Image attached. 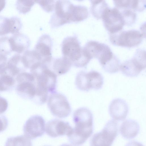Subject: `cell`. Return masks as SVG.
<instances>
[{"label":"cell","mask_w":146,"mask_h":146,"mask_svg":"<svg viewBox=\"0 0 146 146\" xmlns=\"http://www.w3.org/2000/svg\"><path fill=\"white\" fill-rule=\"evenodd\" d=\"M7 61V56L0 54V76L6 73Z\"/></svg>","instance_id":"cell-31"},{"label":"cell","mask_w":146,"mask_h":146,"mask_svg":"<svg viewBox=\"0 0 146 146\" xmlns=\"http://www.w3.org/2000/svg\"><path fill=\"white\" fill-rule=\"evenodd\" d=\"M75 5L68 0L56 1L54 12L49 23L52 28L74 23Z\"/></svg>","instance_id":"cell-3"},{"label":"cell","mask_w":146,"mask_h":146,"mask_svg":"<svg viewBox=\"0 0 146 146\" xmlns=\"http://www.w3.org/2000/svg\"><path fill=\"white\" fill-rule=\"evenodd\" d=\"M52 40L47 34H43L38 39L33 49L41 58L43 63L48 64L52 58L51 51Z\"/></svg>","instance_id":"cell-12"},{"label":"cell","mask_w":146,"mask_h":146,"mask_svg":"<svg viewBox=\"0 0 146 146\" xmlns=\"http://www.w3.org/2000/svg\"><path fill=\"white\" fill-rule=\"evenodd\" d=\"M48 106L52 114L59 118L68 117L71 112L70 106L66 97L56 92L51 94L49 96Z\"/></svg>","instance_id":"cell-8"},{"label":"cell","mask_w":146,"mask_h":146,"mask_svg":"<svg viewBox=\"0 0 146 146\" xmlns=\"http://www.w3.org/2000/svg\"><path fill=\"white\" fill-rule=\"evenodd\" d=\"M12 52L9 41V37H0V54L7 56Z\"/></svg>","instance_id":"cell-28"},{"label":"cell","mask_w":146,"mask_h":146,"mask_svg":"<svg viewBox=\"0 0 146 146\" xmlns=\"http://www.w3.org/2000/svg\"><path fill=\"white\" fill-rule=\"evenodd\" d=\"M48 66L49 67H51L52 69V70L57 75H61L68 72L72 64L68 59L62 56L60 58H52Z\"/></svg>","instance_id":"cell-20"},{"label":"cell","mask_w":146,"mask_h":146,"mask_svg":"<svg viewBox=\"0 0 146 146\" xmlns=\"http://www.w3.org/2000/svg\"><path fill=\"white\" fill-rule=\"evenodd\" d=\"M61 50L62 56L76 67H85L91 60L84 52L76 35L65 38L62 43Z\"/></svg>","instance_id":"cell-2"},{"label":"cell","mask_w":146,"mask_h":146,"mask_svg":"<svg viewBox=\"0 0 146 146\" xmlns=\"http://www.w3.org/2000/svg\"><path fill=\"white\" fill-rule=\"evenodd\" d=\"M6 3L5 0H0V12L4 8Z\"/></svg>","instance_id":"cell-35"},{"label":"cell","mask_w":146,"mask_h":146,"mask_svg":"<svg viewBox=\"0 0 146 146\" xmlns=\"http://www.w3.org/2000/svg\"><path fill=\"white\" fill-rule=\"evenodd\" d=\"M44 146H49V145H44Z\"/></svg>","instance_id":"cell-37"},{"label":"cell","mask_w":146,"mask_h":146,"mask_svg":"<svg viewBox=\"0 0 146 146\" xmlns=\"http://www.w3.org/2000/svg\"><path fill=\"white\" fill-rule=\"evenodd\" d=\"M8 125V120L4 115H0V133L5 130Z\"/></svg>","instance_id":"cell-32"},{"label":"cell","mask_w":146,"mask_h":146,"mask_svg":"<svg viewBox=\"0 0 146 146\" xmlns=\"http://www.w3.org/2000/svg\"><path fill=\"white\" fill-rule=\"evenodd\" d=\"M21 60L24 67L30 70L43 64L40 57L34 50H27L21 56Z\"/></svg>","instance_id":"cell-18"},{"label":"cell","mask_w":146,"mask_h":146,"mask_svg":"<svg viewBox=\"0 0 146 146\" xmlns=\"http://www.w3.org/2000/svg\"><path fill=\"white\" fill-rule=\"evenodd\" d=\"M140 130L138 123L135 121L127 119L124 121L120 127L121 135L125 139H131L136 137Z\"/></svg>","instance_id":"cell-17"},{"label":"cell","mask_w":146,"mask_h":146,"mask_svg":"<svg viewBox=\"0 0 146 146\" xmlns=\"http://www.w3.org/2000/svg\"><path fill=\"white\" fill-rule=\"evenodd\" d=\"M106 29L112 34L120 31L125 25L121 13L117 8H109L102 18Z\"/></svg>","instance_id":"cell-10"},{"label":"cell","mask_w":146,"mask_h":146,"mask_svg":"<svg viewBox=\"0 0 146 146\" xmlns=\"http://www.w3.org/2000/svg\"><path fill=\"white\" fill-rule=\"evenodd\" d=\"M82 48L91 59L93 58L98 59L102 66L110 60L114 55L107 45L96 41H88Z\"/></svg>","instance_id":"cell-5"},{"label":"cell","mask_w":146,"mask_h":146,"mask_svg":"<svg viewBox=\"0 0 146 146\" xmlns=\"http://www.w3.org/2000/svg\"><path fill=\"white\" fill-rule=\"evenodd\" d=\"M9 41L12 51L19 54L28 50L30 44L29 37L19 32L9 37Z\"/></svg>","instance_id":"cell-16"},{"label":"cell","mask_w":146,"mask_h":146,"mask_svg":"<svg viewBox=\"0 0 146 146\" xmlns=\"http://www.w3.org/2000/svg\"><path fill=\"white\" fill-rule=\"evenodd\" d=\"M8 107V103L4 98L0 96V114L5 112Z\"/></svg>","instance_id":"cell-33"},{"label":"cell","mask_w":146,"mask_h":146,"mask_svg":"<svg viewBox=\"0 0 146 146\" xmlns=\"http://www.w3.org/2000/svg\"><path fill=\"white\" fill-rule=\"evenodd\" d=\"M118 132L117 122L114 120L109 121L101 131L93 136L90 141V146H111Z\"/></svg>","instance_id":"cell-7"},{"label":"cell","mask_w":146,"mask_h":146,"mask_svg":"<svg viewBox=\"0 0 146 146\" xmlns=\"http://www.w3.org/2000/svg\"><path fill=\"white\" fill-rule=\"evenodd\" d=\"M125 146H143V145L140 142L133 141L127 143Z\"/></svg>","instance_id":"cell-34"},{"label":"cell","mask_w":146,"mask_h":146,"mask_svg":"<svg viewBox=\"0 0 146 146\" xmlns=\"http://www.w3.org/2000/svg\"><path fill=\"white\" fill-rule=\"evenodd\" d=\"M16 90L21 97L34 101L37 93L35 77L30 72H23L15 78Z\"/></svg>","instance_id":"cell-4"},{"label":"cell","mask_w":146,"mask_h":146,"mask_svg":"<svg viewBox=\"0 0 146 146\" xmlns=\"http://www.w3.org/2000/svg\"><path fill=\"white\" fill-rule=\"evenodd\" d=\"M91 11L93 16L99 19L102 18L106 11L109 8L104 0H91Z\"/></svg>","instance_id":"cell-22"},{"label":"cell","mask_w":146,"mask_h":146,"mask_svg":"<svg viewBox=\"0 0 146 146\" xmlns=\"http://www.w3.org/2000/svg\"><path fill=\"white\" fill-rule=\"evenodd\" d=\"M36 3L34 0H17L16 3L17 9L21 13L26 14L30 11Z\"/></svg>","instance_id":"cell-27"},{"label":"cell","mask_w":146,"mask_h":146,"mask_svg":"<svg viewBox=\"0 0 146 146\" xmlns=\"http://www.w3.org/2000/svg\"><path fill=\"white\" fill-rule=\"evenodd\" d=\"M30 72L35 77L37 93L40 96L47 98L48 93L52 94L56 92L57 75L48 65L41 64Z\"/></svg>","instance_id":"cell-1"},{"label":"cell","mask_w":146,"mask_h":146,"mask_svg":"<svg viewBox=\"0 0 146 146\" xmlns=\"http://www.w3.org/2000/svg\"><path fill=\"white\" fill-rule=\"evenodd\" d=\"M45 121L41 116L33 115L26 121L23 127L25 135L29 139H33L40 137L44 133Z\"/></svg>","instance_id":"cell-11"},{"label":"cell","mask_w":146,"mask_h":146,"mask_svg":"<svg viewBox=\"0 0 146 146\" xmlns=\"http://www.w3.org/2000/svg\"><path fill=\"white\" fill-rule=\"evenodd\" d=\"M5 146H32L30 139L25 135L8 138Z\"/></svg>","instance_id":"cell-23"},{"label":"cell","mask_w":146,"mask_h":146,"mask_svg":"<svg viewBox=\"0 0 146 146\" xmlns=\"http://www.w3.org/2000/svg\"><path fill=\"white\" fill-rule=\"evenodd\" d=\"M145 0H131V8L134 11H143L145 8Z\"/></svg>","instance_id":"cell-30"},{"label":"cell","mask_w":146,"mask_h":146,"mask_svg":"<svg viewBox=\"0 0 146 146\" xmlns=\"http://www.w3.org/2000/svg\"><path fill=\"white\" fill-rule=\"evenodd\" d=\"M20 19L16 16L7 17L0 16V36L19 33L22 27Z\"/></svg>","instance_id":"cell-14"},{"label":"cell","mask_w":146,"mask_h":146,"mask_svg":"<svg viewBox=\"0 0 146 146\" xmlns=\"http://www.w3.org/2000/svg\"><path fill=\"white\" fill-rule=\"evenodd\" d=\"M55 1L36 0V3L39 4L42 9L47 12H50L54 10Z\"/></svg>","instance_id":"cell-29"},{"label":"cell","mask_w":146,"mask_h":146,"mask_svg":"<svg viewBox=\"0 0 146 146\" xmlns=\"http://www.w3.org/2000/svg\"><path fill=\"white\" fill-rule=\"evenodd\" d=\"M60 146H73L70 145H69L67 144H64Z\"/></svg>","instance_id":"cell-36"},{"label":"cell","mask_w":146,"mask_h":146,"mask_svg":"<svg viewBox=\"0 0 146 146\" xmlns=\"http://www.w3.org/2000/svg\"><path fill=\"white\" fill-rule=\"evenodd\" d=\"M87 76L90 89L98 90L102 88L104 83V78L100 73L92 70L87 72Z\"/></svg>","instance_id":"cell-21"},{"label":"cell","mask_w":146,"mask_h":146,"mask_svg":"<svg viewBox=\"0 0 146 146\" xmlns=\"http://www.w3.org/2000/svg\"><path fill=\"white\" fill-rule=\"evenodd\" d=\"M143 35L135 30L120 31L110 34V40L114 45L131 48L139 44L143 40Z\"/></svg>","instance_id":"cell-6"},{"label":"cell","mask_w":146,"mask_h":146,"mask_svg":"<svg viewBox=\"0 0 146 146\" xmlns=\"http://www.w3.org/2000/svg\"><path fill=\"white\" fill-rule=\"evenodd\" d=\"M15 84V78L10 75L6 73L0 76V92L11 90Z\"/></svg>","instance_id":"cell-24"},{"label":"cell","mask_w":146,"mask_h":146,"mask_svg":"<svg viewBox=\"0 0 146 146\" xmlns=\"http://www.w3.org/2000/svg\"><path fill=\"white\" fill-rule=\"evenodd\" d=\"M26 71L21 60L20 54H15L8 60L6 73L14 78L21 72Z\"/></svg>","instance_id":"cell-19"},{"label":"cell","mask_w":146,"mask_h":146,"mask_svg":"<svg viewBox=\"0 0 146 146\" xmlns=\"http://www.w3.org/2000/svg\"><path fill=\"white\" fill-rule=\"evenodd\" d=\"M72 128L68 122L55 119L47 122L45 131L48 135L55 138L64 135L67 136L71 132Z\"/></svg>","instance_id":"cell-13"},{"label":"cell","mask_w":146,"mask_h":146,"mask_svg":"<svg viewBox=\"0 0 146 146\" xmlns=\"http://www.w3.org/2000/svg\"><path fill=\"white\" fill-rule=\"evenodd\" d=\"M120 65L119 60L114 55L111 59L102 66L106 72L110 73H114L120 70Z\"/></svg>","instance_id":"cell-26"},{"label":"cell","mask_w":146,"mask_h":146,"mask_svg":"<svg viewBox=\"0 0 146 146\" xmlns=\"http://www.w3.org/2000/svg\"><path fill=\"white\" fill-rule=\"evenodd\" d=\"M145 55L140 52H136L133 57L121 64L120 70L125 76L129 77L137 76L145 68Z\"/></svg>","instance_id":"cell-9"},{"label":"cell","mask_w":146,"mask_h":146,"mask_svg":"<svg viewBox=\"0 0 146 146\" xmlns=\"http://www.w3.org/2000/svg\"><path fill=\"white\" fill-rule=\"evenodd\" d=\"M127 103L120 98L113 100L109 106V111L111 116L115 121H122L127 117L129 112Z\"/></svg>","instance_id":"cell-15"},{"label":"cell","mask_w":146,"mask_h":146,"mask_svg":"<svg viewBox=\"0 0 146 146\" xmlns=\"http://www.w3.org/2000/svg\"><path fill=\"white\" fill-rule=\"evenodd\" d=\"M118 9L121 13L125 25H131L135 22L136 18L135 11L129 8Z\"/></svg>","instance_id":"cell-25"}]
</instances>
